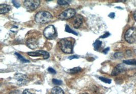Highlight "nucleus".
I'll use <instances>...</instances> for the list:
<instances>
[{"label": "nucleus", "instance_id": "f257e3e1", "mask_svg": "<svg viewBox=\"0 0 136 94\" xmlns=\"http://www.w3.org/2000/svg\"><path fill=\"white\" fill-rule=\"evenodd\" d=\"M52 18V15L49 12L41 11L36 13L35 16V20L39 24H46L50 22Z\"/></svg>", "mask_w": 136, "mask_h": 94}, {"label": "nucleus", "instance_id": "f03ea898", "mask_svg": "<svg viewBox=\"0 0 136 94\" xmlns=\"http://www.w3.org/2000/svg\"><path fill=\"white\" fill-rule=\"evenodd\" d=\"M59 46L63 52L66 54H71L73 52V46L71 41L63 38L59 42Z\"/></svg>", "mask_w": 136, "mask_h": 94}, {"label": "nucleus", "instance_id": "7ed1b4c3", "mask_svg": "<svg viewBox=\"0 0 136 94\" xmlns=\"http://www.w3.org/2000/svg\"><path fill=\"white\" fill-rule=\"evenodd\" d=\"M125 41L129 43H133L136 42V28L134 27L129 28L124 35Z\"/></svg>", "mask_w": 136, "mask_h": 94}, {"label": "nucleus", "instance_id": "20e7f679", "mask_svg": "<svg viewBox=\"0 0 136 94\" xmlns=\"http://www.w3.org/2000/svg\"><path fill=\"white\" fill-rule=\"evenodd\" d=\"M43 35L47 39H54L57 35L55 27L53 25H49L46 27L43 31Z\"/></svg>", "mask_w": 136, "mask_h": 94}, {"label": "nucleus", "instance_id": "39448f33", "mask_svg": "<svg viewBox=\"0 0 136 94\" xmlns=\"http://www.w3.org/2000/svg\"><path fill=\"white\" fill-rule=\"evenodd\" d=\"M40 3V1L38 0H27L24 2V5L28 11H34L38 7Z\"/></svg>", "mask_w": 136, "mask_h": 94}, {"label": "nucleus", "instance_id": "423d86ee", "mask_svg": "<svg viewBox=\"0 0 136 94\" xmlns=\"http://www.w3.org/2000/svg\"><path fill=\"white\" fill-rule=\"evenodd\" d=\"M76 14V10L72 8H69L62 12L59 15V19L66 20L72 17Z\"/></svg>", "mask_w": 136, "mask_h": 94}, {"label": "nucleus", "instance_id": "0eeeda50", "mask_svg": "<svg viewBox=\"0 0 136 94\" xmlns=\"http://www.w3.org/2000/svg\"><path fill=\"white\" fill-rule=\"evenodd\" d=\"M28 54L30 56H33V57L42 56L43 58V59H45L49 58L50 57L49 53L43 50H38L35 52H29L28 53Z\"/></svg>", "mask_w": 136, "mask_h": 94}, {"label": "nucleus", "instance_id": "6e6552de", "mask_svg": "<svg viewBox=\"0 0 136 94\" xmlns=\"http://www.w3.org/2000/svg\"><path fill=\"white\" fill-rule=\"evenodd\" d=\"M83 22V16L80 14L76 15L74 17L72 21V25L74 28L78 29L81 26Z\"/></svg>", "mask_w": 136, "mask_h": 94}, {"label": "nucleus", "instance_id": "1a4fd4ad", "mask_svg": "<svg viewBox=\"0 0 136 94\" xmlns=\"http://www.w3.org/2000/svg\"><path fill=\"white\" fill-rule=\"evenodd\" d=\"M26 45L30 49L34 50V49L37 48L38 45V42L36 38H30L28 39L27 42H26Z\"/></svg>", "mask_w": 136, "mask_h": 94}, {"label": "nucleus", "instance_id": "9d476101", "mask_svg": "<svg viewBox=\"0 0 136 94\" xmlns=\"http://www.w3.org/2000/svg\"><path fill=\"white\" fill-rule=\"evenodd\" d=\"M125 70V66L123 64H119L116 65L112 72V75L114 76L119 75Z\"/></svg>", "mask_w": 136, "mask_h": 94}, {"label": "nucleus", "instance_id": "9b49d317", "mask_svg": "<svg viewBox=\"0 0 136 94\" xmlns=\"http://www.w3.org/2000/svg\"><path fill=\"white\" fill-rule=\"evenodd\" d=\"M15 78L17 80V81L20 83V84L26 83V82H27L28 80L27 75L20 73H17L15 74Z\"/></svg>", "mask_w": 136, "mask_h": 94}, {"label": "nucleus", "instance_id": "f8f14e48", "mask_svg": "<svg viewBox=\"0 0 136 94\" xmlns=\"http://www.w3.org/2000/svg\"><path fill=\"white\" fill-rule=\"evenodd\" d=\"M11 7L10 5H7L5 4H3L0 5V13L4 14L9 11L11 9Z\"/></svg>", "mask_w": 136, "mask_h": 94}, {"label": "nucleus", "instance_id": "ddd939ff", "mask_svg": "<svg viewBox=\"0 0 136 94\" xmlns=\"http://www.w3.org/2000/svg\"><path fill=\"white\" fill-rule=\"evenodd\" d=\"M52 94H65L62 89L59 87H55L52 89Z\"/></svg>", "mask_w": 136, "mask_h": 94}, {"label": "nucleus", "instance_id": "4468645a", "mask_svg": "<svg viewBox=\"0 0 136 94\" xmlns=\"http://www.w3.org/2000/svg\"><path fill=\"white\" fill-rule=\"evenodd\" d=\"M15 55L17 57V59H18L19 60H20L21 62H23V63H26V62H30L29 60L26 59L25 58H24L23 56H22L21 54H19V53L15 52Z\"/></svg>", "mask_w": 136, "mask_h": 94}, {"label": "nucleus", "instance_id": "2eb2a0df", "mask_svg": "<svg viewBox=\"0 0 136 94\" xmlns=\"http://www.w3.org/2000/svg\"><path fill=\"white\" fill-rule=\"evenodd\" d=\"M102 42L99 41V40H96L93 43L94 49L95 51H97L98 49L102 46Z\"/></svg>", "mask_w": 136, "mask_h": 94}, {"label": "nucleus", "instance_id": "dca6fc26", "mask_svg": "<svg viewBox=\"0 0 136 94\" xmlns=\"http://www.w3.org/2000/svg\"><path fill=\"white\" fill-rule=\"evenodd\" d=\"M124 64L128 65H136V59H128L123 61Z\"/></svg>", "mask_w": 136, "mask_h": 94}, {"label": "nucleus", "instance_id": "f3484780", "mask_svg": "<svg viewBox=\"0 0 136 94\" xmlns=\"http://www.w3.org/2000/svg\"><path fill=\"white\" fill-rule=\"evenodd\" d=\"M81 71H82V69L80 67H75V68L69 70L68 72L71 74H76L78 73Z\"/></svg>", "mask_w": 136, "mask_h": 94}, {"label": "nucleus", "instance_id": "a211bd4d", "mask_svg": "<svg viewBox=\"0 0 136 94\" xmlns=\"http://www.w3.org/2000/svg\"><path fill=\"white\" fill-rule=\"evenodd\" d=\"M65 31L66 32H67L68 33H72L73 35H78V33L77 32H76V31H73L72 29H71V28L69 27V26L67 25H65Z\"/></svg>", "mask_w": 136, "mask_h": 94}, {"label": "nucleus", "instance_id": "6ab92c4d", "mask_svg": "<svg viewBox=\"0 0 136 94\" xmlns=\"http://www.w3.org/2000/svg\"><path fill=\"white\" fill-rule=\"evenodd\" d=\"M71 1H67V0H58L57 1V3L58 4L60 5H68L70 3H71Z\"/></svg>", "mask_w": 136, "mask_h": 94}, {"label": "nucleus", "instance_id": "aec40b11", "mask_svg": "<svg viewBox=\"0 0 136 94\" xmlns=\"http://www.w3.org/2000/svg\"><path fill=\"white\" fill-rule=\"evenodd\" d=\"M99 79L101 80V81L106 83H108V84H110L112 82V80L111 79H110L108 78H104L103 77H99Z\"/></svg>", "mask_w": 136, "mask_h": 94}, {"label": "nucleus", "instance_id": "412c9836", "mask_svg": "<svg viewBox=\"0 0 136 94\" xmlns=\"http://www.w3.org/2000/svg\"><path fill=\"white\" fill-rule=\"evenodd\" d=\"M114 56L115 58H121L123 56V53L122 52H116L114 54Z\"/></svg>", "mask_w": 136, "mask_h": 94}, {"label": "nucleus", "instance_id": "4be33fe9", "mask_svg": "<svg viewBox=\"0 0 136 94\" xmlns=\"http://www.w3.org/2000/svg\"><path fill=\"white\" fill-rule=\"evenodd\" d=\"M52 82L54 83V84L55 85H61L62 83V81H61V80L56 79H52Z\"/></svg>", "mask_w": 136, "mask_h": 94}, {"label": "nucleus", "instance_id": "5701e85b", "mask_svg": "<svg viewBox=\"0 0 136 94\" xmlns=\"http://www.w3.org/2000/svg\"><path fill=\"white\" fill-rule=\"evenodd\" d=\"M12 3H13V4L14 6H15V7H16L17 8H19L20 6V4H19V2H18L17 1L13 0V1H12Z\"/></svg>", "mask_w": 136, "mask_h": 94}, {"label": "nucleus", "instance_id": "b1692460", "mask_svg": "<svg viewBox=\"0 0 136 94\" xmlns=\"http://www.w3.org/2000/svg\"><path fill=\"white\" fill-rule=\"evenodd\" d=\"M110 35V33L109 32H107L106 33H105L104 35L100 36V38H107L108 37H109Z\"/></svg>", "mask_w": 136, "mask_h": 94}, {"label": "nucleus", "instance_id": "393cba45", "mask_svg": "<svg viewBox=\"0 0 136 94\" xmlns=\"http://www.w3.org/2000/svg\"><path fill=\"white\" fill-rule=\"evenodd\" d=\"M47 70H48V71H49L50 73H51L52 74H56V72L54 69H52V68H49Z\"/></svg>", "mask_w": 136, "mask_h": 94}, {"label": "nucleus", "instance_id": "a878e982", "mask_svg": "<svg viewBox=\"0 0 136 94\" xmlns=\"http://www.w3.org/2000/svg\"><path fill=\"white\" fill-rule=\"evenodd\" d=\"M79 57L77 55H71V56H70L68 57V58L69 60H72L73 59H77V58H78Z\"/></svg>", "mask_w": 136, "mask_h": 94}, {"label": "nucleus", "instance_id": "bb28decb", "mask_svg": "<svg viewBox=\"0 0 136 94\" xmlns=\"http://www.w3.org/2000/svg\"><path fill=\"white\" fill-rule=\"evenodd\" d=\"M21 92L19 90H15V91H11L9 94H21Z\"/></svg>", "mask_w": 136, "mask_h": 94}, {"label": "nucleus", "instance_id": "cd10ccee", "mask_svg": "<svg viewBox=\"0 0 136 94\" xmlns=\"http://www.w3.org/2000/svg\"><path fill=\"white\" fill-rule=\"evenodd\" d=\"M108 16H109V17H110V18H111V19H114V18L115 16V13H114V12H111V13H110V14H109Z\"/></svg>", "mask_w": 136, "mask_h": 94}, {"label": "nucleus", "instance_id": "c85d7f7f", "mask_svg": "<svg viewBox=\"0 0 136 94\" xmlns=\"http://www.w3.org/2000/svg\"><path fill=\"white\" fill-rule=\"evenodd\" d=\"M23 94H35L31 93V92L28 90V89H25V90L24 91V92H23Z\"/></svg>", "mask_w": 136, "mask_h": 94}, {"label": "nucleus", "instance_id": "c756f323", "mask_svg": "<svg viewBox=\"0 0 136 94\" xmlns=\"http://www.w3.org/2000/svg\"><path fill=\"white\" fill-rule=\"evenodd\" d=\"M109 50H110V48L108 47V48H107L106 49H104V50L103 51V52L104 54H106L108 53V52L109 51Z\"/></svg>", "mask_w": 136, "mask_h": 94}, {"label": "nucleus", "instance_id": "7c9ffc66", "mask_svg": "<svg viewBox=\"0 0 136 94\" xmlns=\"http://www.w3.org/2000/svg\"><path fill=\"white\" fill-rule=\"evenodd\" d=\"M134 19L136 21V11H135L134 12Z\"/></svg>", "mask_w": 136, "mask_h": 94}, {"label": "nucleus", "instance_id": "2f4dec72", "mask_svg": "<svg viewBox=\"0 0 136 94\" xmlns=\"http://www.w3.org/2000/svg\"><path fill=\"white\" fill-rule=\"evenodd\" d=\"M88 94V93H84V94Z\"/></svg>", "mask_w": 136, "mask_h": 94}]
</instances>
